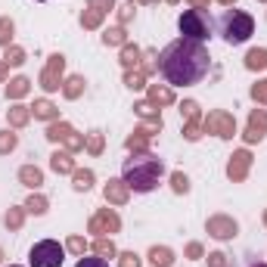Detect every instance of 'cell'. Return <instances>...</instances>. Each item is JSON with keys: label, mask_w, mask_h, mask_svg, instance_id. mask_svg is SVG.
Instances as JSON below:
<instances>
[{"label": "cell", "mask_w": 267, "mask_h": 267, "mask_svg": "<svg viewBox=\"0 0 267 267\" xmlns=\"http://www.w3.org/2000/svg\"><path fill=\"white\" fill-rule=\"evenodd\" d=\"M22 94H28V81H25V78H16V81L7 87V97H22Z\"/></svg>", "instance_id": "cell-17"}, {"label": "cell", "mask_w": 267, "mask_h": 267, "mask_svg": "<svg viewBox=\"0 0 267 267\" xmlns=\"http://www.w3.org/2000/svg\"><path fill=\"white\" fill-rule=\"evenodd\" d=\"M28 211H34V215H44V211H47V202H44V199H28Z\"/></svg>", "instance_id": "cell-24"}, {"label": "cell", "mask_w": 267, "mask_h": 267, "mask_svg": "<svg viewBox=\"0 0 267 267\" xmlns=\"http://www.w3.org/2000/svg\"><path fill=\"white\" fill-rule=\"evenodd\" d=\"M245 65H248V68H264V65H267V50H252V53L245 56Z\"/></svg>", "instance_id": "cell-15"}, {"label": "cell", "mask_w": 267, "mask_h": 267, "mask_svg": "<svg viewBox=\"0 0 267 267\" xmlns=\"http://www.w3.org/2000/svg\"><path fill=\"white\" fill-rule=\"evenodd\" d=\"M208 47L202 41H190V38H177L171 41L162 56H158V72L162 78L174 87H190V84H199L208 75Z\"/></svg>", "instance_id": "cell-1"}, {"label": "cell", "mask_w": 267, "mask_h": 267, "mask_svg": "<svg viewBox=\"0 0 267 267\" xmlns=\"http://www.w3.org/2000/svg\"><path fill=\"white\" fill-rule=\"evenodd\" d=\"M13 146H16V134L4 131V134H0V152H7V149H13Z\"/></svg>", "instance_id": "cell-20"}, {"label": "cell", "mask_w": 267, "mask_h": 267, "mask_svg": "<svg viewBox=\"0 0 267 267\" xmlns=\"http://www.w3.org/2000/svg\"><path fill=\"white\" fill-rule=\"evenodd\" d=\"M0 75H4V65H0Z\"/></svg>", "instance_id": "cell-39"}, {"label": "cell", "mask_w": 267, "mask_h": 267, "mask_svg": "<svg viewBox=\"0 0 267 267\" xmlns=\"http://www.w3.org/2000/svg\"><path fill=\"white\" fill-rule=\"evenodd\" d=\"M162 162L152 155H134L124 162V184L134 193H149L158 187V177H162Z\"/></svg>", "instance_id": "cell-2"}, {"label": "cell", "mask_w": 267, "mask_h": 267, "mask_svg": "<svg viewBox=\"0 0 267 267\" xmlns=\"http://www.w3.org/2000/svg\"><path fill=\"white\" fill-rule=\"evenodd\" d=\"M47 137H50V140H68V146H72V149H78V146H81V140H78V137H72V131H68L65 124H53Z\"/></svg>", "instance_id": "cell-9"}, {"label": "cell", "mask_w": 267, "mask_h": 267, "mask_svg": "<svg viewBox=\"0 0 267 267\" xmlns=\"http://www.w3.org/2000/svg\"><path fill=\"white\" fill-rule=\"evenodd\" d=\"M208 233L218 236V239H230V236H236V221H230V218H211L208 221Z\"/></svg>", "instance_id": "cell-6"}, {"label": "cell", "mask_w": 267, "mask_h": 267, "mask_svg": "<svg viewBox=\"0 0 267 267\" xmlns=\"http://www.w3.org/2000/svg\"><path fill=\"white\" fill-rule=\"evenodd\" d=\"M91 149H94V152H100V134H94V140H91Z\"/></svg>", "instance_id": "cell-36"}, {"label": "cell", "mask_w": 267, "mask_h": 267, "mask_svg": "<svg viewBox=\"0 0 267 267\" xmlns=\"http://www.w3.org/2000/svg\"><path fill=\"white\" fill-rule=\"evenodd\" d=\"M149 261H152L155 267H168L174 258H171V252H168V248H158V245H155L152 252H149Z\"/></svg>", "instance_id": "cell-14"}, {"label": "cell", "mask_w": 267, "mask_h": 267, "mask_svg": "<svg viewBox=\"0 0 267 267\" xmlns=\"http://www.w3.org/2000/svg\"><path fill=\"white\" fill-rule=\"evenodd\" d=\"M62 261H65V248L56 239H41V242H34L31 252H28L31 267H62Z\"/></svg>", "instance_id": "cell-4"}, {"label": "cell", "mask_w": 267, "mask_h": 267, "mask_svg": "<svg viewBox=\"0 0 267 267\" xmlns=\"http://www.w3.org/2000/svg\"><path fill=\"white\" fill-rule=\"evenodd\" d=\"M19 177H22V184H25V187H34V190L44 184V174H41L38 168H31V165H28V168H22V171H19Z\"/></svg>", "instance_id": "cell-13"}, {"label": "cell", "mask_w": 267, "mask_h": 267, "mask_svg": "<svg viewBox=\"0 0 267 267\" xmlns=\"http://www.w3.org/2000/svg\"><path fill=\"white\" fill-rule=\"evenodd\" d=\"M34 115H38V118H53V115H56V109H53L47 100H41V103H34Z\"/></svg>", "instance_id": "cell-18"}, {"label": "cell", "mask_w": 267, "mask_h": 267, "mask_svg": "<svg viewBox=\"0 0 267 267\" xmlns=\"http://www.w3.org/2000/svg\"><path fill=\"white\" fill-rule=\"evenodd\" d=\"M10 118H13V124H25L28 121V112L22 109V106H16V109L10 112Z\"/></svg>", "instance_id": "cell-22"}, {"label": "cell", "mask_w": 267, "mask_h": 267, "mask_svg": "<svg viewBox=\"0 0 267 267\" xmlns=\"http://www.w3.org/2000/svg\"><path fill=\"white\" fill-rule=\"evenodd\" d=\"M264 128H267V115L264 112H255L252 115V124H248V140H252V143H255V140H261L264 137Z\"/></svg>", "instance_id": "cell-10"}, {"label": "cell", "mask_w": 267, "mask_h": 267, "mask_svg": "<svg viewBox=\"0 0 267 267\" xmlns=\"http://www.w3.org/2000/svg\"><path fill=\"white\" fill-rule=\"evenodd\" d=\"M97 248H100V255H106V252L112 255V242H106V239H100V242H97Z\"/></svg>", "instance_id": "cell-32"}, {"label": "cell", "mask_w": 267, "mask_h": 267, "mask_svg": "<svg viewBox=\"0 0 267 267\" xmlns=\"http://www.w3.org/2000/svg\"><path fill=\"white\" fill-rule=\"evenodd\" d=\"M177 25H181V34H184V38H190V41H205V38H211V16L205 10H187Z\"/></svg>", "instance_id": "cell-5"}, {"label": "cell", "mask_w": 267, "mask_h": 267, "mask_svg": "<svg viewBox=\"0 0 267 267\" xmlns=\"http://www.w3.org/2000/svg\"><path fill=\"white\" fill-rule=\"evenodd\" d=\"M124 261H121V267H140V261H137V255L134 252H128V255H121Z\"/></svg>", "instance_id": "cell-30"}, {"label": "cell", "mask_w": 267, "mask_h": 267, "mask_svg": "<svg viewBox=\"0 0 267 267\" xmlns=\"http://www.w3.org/2000/svg\"><path fill=\"white\" fill-rule=\"evenodd\" d=\"M221 34L227 44H245L255 34V19L242 10H227L221 16Z\"/></svg>", "instance_id": "cell-3"}, {"label": "cell", "mask_w": 267, "mask_h": 267, "mask_svg": "<svg viewBox=\"0 0 267 267\" xmlns=\"http://www.w3.org/2000/svg\"><path fill=\"white\" fill-rule=\"evenodd\" d=\"M245 165H248V152H236L233 158H230V168H227V174L233 177V181H239V177L245 174Z\"/></svg>", "instance_id": "cell-11"}, {"label": "cell", "mask_w": 267, "mask_h": 267, "mask_svg": "<svg viewBox=\"0 0 267 267\" xmlns=\"http://www.w3.org/2000/svg\"><path fill=\"white\" fill-rule=\"evenodd\" d=\"M211 267H224V255H211Z\"/></svg>", "instance_id": "cell-35"}, {"label": "cell", "mask_w": 267, "mask_h": 267, "mask_svg": "<svg viewBox=\"0 0 267 267\" xmlns=\"http://www.w3.org/2000/svg\"><path fill=\"white\" fill-rule=\"evenodd\" d=\"M94 7H112V0H91Z\"/></svg>", "instance_id": "cell-37"}, {"label": "cell", "mask_w": 267, "mask_h": 267, "mask_svg": "<svg viewBox=\"0 0 267 267\" xmlns=\"http://www.w3.org/2000/svg\"><path fill=\"white\" fill-rule=\"evenodd\" d=\"M124 187H128V184H124V181H109V187H106V199H109V202H124V199H128V193H124Z\"/></svg>", "instance_id": "cell-12"}, {"label": "cell", "mask_w": 267, "mask_h": 267, "mask_svg": "<svg viewBox=\"0 0 267 267\" xmlns=\"http://www.w3.org/2000/svg\"><path fill=\"white\" fill-rule=\"evenodd\" d=\"M205 128L211 131V128H215L218 131V137H233V118H230V115H211L208 121H205Z\"/></svg>", "instance_id": "cell-7"}, {"label": "cell", "mask_w": 267, "mask_h": 267, "mask_svg": "<svg viewBox=\"0 0 267 267\" xmlns=\"http://www.w3.org/2000/svg\"><path fill=\"white\" fill-rule=\"evenodd\" d=\"M10 267H16V264H10Z\"/></svg>", "instance_id": "cell-41"}, {"label": "cell", "mask_w": 267, "mask_h": 267, "mask_svg": "<svg viewBox=\"0 0 267 267\" xmlns=\"http://www.w3.org/2000/svg\"><path fill=\"white\" fill-rule=\"evenodd\" d=\"M171 181H174V190H177V193H187V190H190V181H187L184 174H174Z\"/></svg>", "instance_id": "cell-23"}, {"label": "cell", "mask_w": 267, "mask_h": 267, "mask_svg": "<svg viewBox=\"0 0 267 267\" xmlns=\"http://www.w3.org/2000/svg\"><path fill=\"white\" fill-rule=\"evenodd\" d=\"M56 72H62V56H53L50 59V68L44 72V87H47V91H56V87H59Z\"/></svg>", "instance_id": "cell-8"}, {"label": "cell", "mask_w": 267, "mask_h": 267, "mask_svg": "<svg viewBox=\"0 0 267 267\" xmlns=\"http://www.w3.org/2000/svg\"><path fill=\"white\" fill-rule=\"evenodd\" d=\"M224 4H230V0H224Z\"/></svg>", "instance_id": "cell-40"}, {"label": "cell", "mask_w": 267, "mask_h": 267, "mask_svg": "<svg viewBox=\"0 0 267 267\" xmlns=\"http://www.w3.org/2000/svg\"><path fill=\"white\" fill-rule=\"evenodd\" d=\"M81 84H84L81 78H72V81H68V87H65V94H68V97H78V91H81Z\"/></svg>", "instance_id": "cell-26"}, {"label": "cell", "mask_w": 267, "mask_h": 267, "mask_svg": "<svg viewBox=\"0 0 267 267\" xmlns=\"http://www.w3.org/2000/svg\"><path fill=\"white\" fill-rule=\"evenodd\" d=\"M121 41H124L121 31H106V44H121Z\"/></svg>", "instance_id": "cell-29"}, {"label": "cell", "mask_w": 267, "mask_h": 267, "mask_svg": "<svg viewBox=\"0 0 267 267\" xmlns=\"http://www.w3.org/2000/svg\"><path fill=\"white\" fill-rule=\"evenodd\" d=\"M248 267H267V264H261V261H252V264H248Z\"/></svg>", "instance_id": "cell-38"}, {"label": "cell", "mask_w": 267, "mask_h": 267, "mask_svg": "<svg viewBox=\"0 0 267 267\" xmlns=\"http://www.w3.org/2000/svg\"><path fill=\"white\" fill-rule=\"evenodd\" d=\"M152 100H158V103H171V94H168V91H152Z\"/></svg>", "instance_id": "cell-31"}, {"label": "cell", "mask_w": 267, "mask_h": 267, "mask_svg": "<svg viewBox=\"0 0 267 267\" xmlns=\"http://www.w3.org/2000/svg\"><path fill=\"white\" fill-rule=\"evenodd\" d=\"M124 62H137V47H134V50H131V47L124 50Z\"/></svg>", "instance_id": "cell-34"}, {"label": "cell", "mask_w": 267, "mask_h": 267, "mask_svg": "<svg viewBox=\"0 0 267 267\" xmlns=\"http://www.w3.org/2000/svg\"><path fill=\"white\" fill-rule=\"evenodd\" d=\"M50 165H53V171H72V158H68L65 152H56Z\"/></svg>", "instance_id": "cell-16"}, {"label": "cell", "mask_w": 267, "mask_h": 267, "mask_svg": "<svg viewBox=\"0 0 267 267\" xmlns=\"http://www.w3.org/2000/svg\"><path fill=\"white\" fill-rule=\"evenodd\" d=\"M75 267H109V261L106 258H81Z\"/></svg>", "instance_id": "cell-21"}, {"label": "cell", "mask_w": 267, "mask_h": 267, "mask_svg": "<svg viewBox=\"0 0 267 267\" xmlns=\"http://www.w3.org/2000/svg\"><path fill=\"white\" fill-rule=\"evenodd\" d=\"M7 65H22V50H13V53H7Z\"/></svg>", "instance_id": "cell-27"}, {"label": "cell", "mask_w": 267, "mask_h": 267, "mask_svg": "<svg viewBox=\"0 0 267 267\" xmlns=\"http://www.w3.org/2000/svg\"><path fill=\"white\" fill-rule=\"evenodd\" d=\"M252 97H255V100H264V103H267V81H264V84H255Z\"/></svg>", "instance_id": "cell-28"}, {"label": "cell", "mask_w": 267, "mask_h": 267, "mask_svg": "<svg viewBox=\"0 0 267 267\" xmlns=\"http://www.w3.org/2000/svg\"><path fill=\"white\" fill-rule=\"evenodd\" d=\"M10 34H13V22L4 19V22H0V44H7V41H10Z\"/></svg>", "instance_id": "cell-25"}, {"label": "cell", "mask_w": 267, "mask_h": 267, "mask_svg": "<svg viewBox=\"0 0 267 267\" xmlns=\"http://www.w3.org/2000/svg\"><path fill=\"white\" fill-rule=\"evenodd\" d=\"M91 181H94L91 171H78V174H75V187H78V190H91Z\"/></svg>", "instance_id": "cell-19"}, {"label": "cell", "mask_w": 267, "mask_h": 267, "mask_svg": "<svg viewBox=\"0 0 267 267\" xmlns=\"http://www.w3.org/2000/svg\"><path fill=\"white\" fill-rule=\"evenodd\" d=\"M68 248H72V252H84V239H72V242H68Z\"/></svg>", "instance_id": "cell-33"}]
</instances>
